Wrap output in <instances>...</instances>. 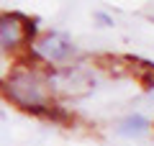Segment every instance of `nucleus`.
Instances as JSON below:
<instances>
[{"instance_id":"nucleus-3","label":"nucleus","mask_w":154,"mask_h":146,"mask_svg":"<svg viewBox=\"0 0 154 146\" xmlns=\"http://www.w3.org/2000/svg\"><path fill=\"white\" fill-rule=\"evenodd\" d=\"M152 128V123H149L144 115H128V118H123L121 120V126H118V133H123V136H144L146 131Z\"/></svg>"},{"instance_id":"nucleus-1","label":"nucleus","mask_w":154,"mask_h":146,"mask_svg":"<svg viewBox=\"0 0 154 146\" xmlns=\"http://www.w3.org/2000/svg\"><path fill=\"white\" fill-rule=\"evenodd\" d=\"M5 87H8V97H11L21 110L31 108V105H44L41 82H38L31 72H18V75H13Z\"/></svg>"},{"instance_id":"nucleus-2","label":"nucleus","mask_w":154,"mask_h":146,"mask_svg":"<svg viewBox=\"0 0 154 146\" xmlns=\"http://www.w3.org/2000/svg\"><path fill=\"white\" fill-rule=\"evenodd\" d=\"M38 51H41L46 59H51V62H62V59H67V56L72 54V41L64 33L51 31V33H46V36L38 41Z\"/></svg>"},{"instance_id":"nucleus-4","label":"nucleus","mask_w":154,"mask_h":146,"mask_svg":"<svg viewBox=\"0 0 154 146\" xmlns=\"http://www.w3.org/2000/svg\"><path fill=\"white\" fill-rule=\"evenodd\" d=\"M95 18H98L100 23H105V26H110V18H108V16H103V13H98V16H95Z\"/></svg>"}]
</instances>
